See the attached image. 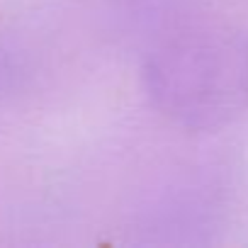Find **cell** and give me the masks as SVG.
I'll list each match as a JSON object with an SVG mask.
<instances>
[{"label":"cell","mask_w":248,"mask_h":248,"mask_svg":"<svg viewBox=\"0 0 248 248\" xmlns=\"http://www.w3.org/2000/svg\"><path fill=\"white\" fill-rule=\"evenodd\" d=\"M154 105L187 132H214L248 107V37L221 20L170 30L144 68Z\"/></svg>","instance_id":"6da1fadb"}]
</instances>
